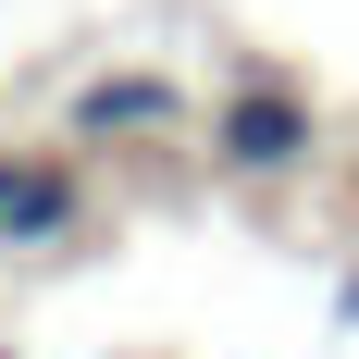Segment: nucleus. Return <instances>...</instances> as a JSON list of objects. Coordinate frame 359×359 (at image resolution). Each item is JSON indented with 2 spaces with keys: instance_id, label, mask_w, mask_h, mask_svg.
<instances>
[{
  "instance_id": "nucleus-5",
  "label": "nucleus",
  "mask_w": 359,
  "mask_h": 359,
  "mask_svg": "<svg viewBox=\"0 0 359 359\" xmlns=\"http://www.w3.org/2000/svg\"><path fill=\"white\" fill-rule=\"evenodd\" d=\"M0 359H13V347H0Z\"/></svg>"
},
{
  "instance_id": "nucleus-3",
  "label": "nucleus",
  "mask_w": 359,
  "mask_h": 359,
  "mask_svg": "<svg viewBox=\"0 0 359 359\" xmlns=\"http://www.w3.org/2000/svg\"><path fill=\"white\" fill-rule=\"evenodd\" d=\"M74 223H87V174L50 149H13L0 161V248H62Z\"/></svg>"
},
{
  "instance_id": "nucleus-4",
  "label": "nucleus",
  "mask_w": 359,
  "mask_h": 359,
  "mask_svg": "<svg viewBox=\"0 0 359 359\" xmlns=\"http://www.w3.org/2000/svg\"><path fill=\"white\" fill-rule=\"evenodd\" d=\"M334 310H347V323H359V273H347V297H334Z\"/></svg>"
},
{
  "instance_id": "nucleus-2",
  "label": "nucleus",
  "mask_w": 359,
  "mask_h": 359,
  "mask_svg": "<svg viewBox=\"0 0 359 359\" xmlns=\"http://www.w3.org/2000/svg\"><path fill=\"white\" fill-rule=\"evenodd\" d=\"M186 111H198V100H186L174 74H149V62H124V74H87L62 124H74L87 149H137V137H174Z\"/></svg>"
},
{
  "instance_id": "nucleus-1",
  "label": "nucleus",
  "mask_w": 359,
  "mask_h": 359,
  "mask_svg": "<svg viewBox=\"0 0 359 359\" xmlns=\"http://www.w3.org/2000/svg\"><path fill=\"white\" fill-rule=\"evenodd\" d=\"M211 161L236 186H285V174H310L323 161V100L297 87V74H236L211 100Z\"/></svg>"
}]
</instances>
